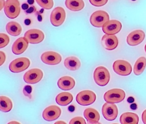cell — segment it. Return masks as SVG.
I'll return each mask as SVG.
<instances>
[{
  "label": "cell",
  "instance_id": "obj_30",
  "mask_svg": "<svg viewBox=\"0 0 146 124\" xmlns=\"http://www.w3.org/2000/svg\"><path fill=\"white\" fill-rule=\"evenodd\" d=\"M108 0H89L90 3L94 6L100 7L105 5Z\"/></svg>",
  "mask_w": 146,
  "mask_h": 124
},
{
  "label": "cell",
  "instance_id": "obj_14",
  "mask_svg": "<svg viewBox=\"0 0 146 124\" xmlns=\"http://www.w3.org/2000/svg\"><path fill=\"white\" fill-rule=\"evenodd\" d=\"M145 33L141 29H137L130 32L126 39L127 43L130 46H136L141 44L145 39Z\"/></svg>",
  "mask_w": 146,
  "mask_h": 124
},
{
  "label": "cell",
  "instance_id": "obj_36",
  "mask_svg": "<svg viewBox=\"0 0 146 124\" xmlns=\"http://www.w3.org/2000/svg\"><path fill=\"white\" fill-rule=\"evenodd\" d=\"M29 7V5H28V3H23V4L22 5V8L24 10H25V11H26Z\"/></svg>",
  "mask_w": 146,
  "mask_h": 124
},
{
  "label": "cell",
  "instance_id": "obj_22",
  "mask_svg": "<svg viewBox=\"0 0 146 124\" xmlns=\"http://www.w3.org/2000/svg\"><path fill=\"white\" fill-rule=\"evenodd\" d=\"M6 29L7 33L13 36H19L22 31L21 25L19 23L14 21L10 22L6 25Z\"/></svg>",
  "mask_w": 146,
  "mask_h": 124
},
{
  "label": "cell",
  "instance_id": "obj_20",
  "mask_svg": "<svg viewBox=\"0 0 146 124\" xmlns=\"http://www.w3.org/2000/svg\"><path fill=\"white\" fill-rule=\"evenodd\" d=\"M64 64L65 67L71 71L77 70L81 67V62L80 60L74 56H71L66 58L64 60Z\"/></svg>",
  "mask_w": 146,
  "mask_h": 124
},
{
  "label": "cell",
  "instance_id": "obj_32",
  "mask_svg": "<svg viewBox=\"0 0 146 124\" xmlns=\"http://www.w3.org/2000/svg\"><path fill=\"white\" fill-rule=\"evenodd\" d=\"M36 11V8L34 6H31L26 11H25V13L28 14H31L34 13Z\"/></svg>",
  "mask_w": 146,
  "mask_h": 124
},
{
  "label": "cell",
  "instance_id": "obj_10",
  "mask_svg": "<svg viewBox=\"0 0 146 124\" xmlns=\"http://www.w3.org/2000/svg\"><path fill=\"white\" fill-rule=\"evenodd\" d=\"M25 38L31 44H38L41 43L45 38L44 33L38 29H31L25 34Z\"/></svg>",
  "mask_w": 146,
  "mask_h": 124
},
{
  "label": "cell",
  "instance_id": "obj_27",
  "mask_svg": "<svg viewBox=\"0 0 146 124\" xmlns=\"http://www.w3.org/2000/svg\"><path fill=\"white\" fill-rule=\"evenodd\" d=\"M36 1L40 7L46 10L52 9L54 6L53 0H36Z\"/></svg>",
  "mask_w": 146,
  "mask_h": 124
},
{
  "label": "cell",
  "instance_id": "obj_8",
  "mask_svg": "<svg viewBox=\"0 0 146 124\" xmlns=\"http://www.w3.org/2000/svg\"><path fill=\"white\" fill-rule=\"evenodd\" d=\"M113 69L117 74L121 76H127L132 72V67L130 64L125 60H119L114 62Z\"/></svg>",
  "mask_w": 146,
  "mask_h": 124
},
{
  "label": "cell",
  "instance_id": "obj_37",
  "mask_svg": "<svg viewBox=\"0 0 146 124\" xmlns=\"http://www.w3.org/2000/svg\"><path fill=\"white\" fill-rule=\"evenodd\" d=\"M66 124V122H64V121H56V123H55V124Z\"/></svg>",
  "mask_w": 146,
  "mask_h": 124
},
{
  "label": "cell",
  "instance_id": "obj_31",
  "mask_svg": "<svg viewBox=\"0 0 146 124\" xmlns=\"http://www.w3.org/2000/svg\"><path fill=\"white\" fill-rule=\"evenodd\" d=\"M70 124H86V121L82 117H75L70 121Z\"/></svg>",
  "mask_w": 146,
  "mask_h": 124
},
{
  "label": "cell",
  "instance_id": "obj_26",
  "mask_svg": "<svg viewBox=\"0 0 146 124\" xmlns=\"http://www.w3.org/2000/svg\"><path fill=\"white\" fill-rule=\"evenodd\" d=\"M13 108V102L11 100L5 96L0 97V109L3 112H8Z\"/></svg>",
  "mask_w": 146,
  "mask_h": 124
},
{
  "label": "cell",
  "instance_id": "obj_4",
  "mask_svg": "<svg viewBox=\"0 0 146 124\" xmlns=\"http://www.w3.org/2000/svg\"><path fill=\"white\" fill-rule=\"evenodd\" d=\"M125 98V91L120 88H113L107 91L104 95V100L110 103H119Z\"/></svg>",
  "mask_w": 146,
  "mask_h": 124
},
{
  "label": "cell",
  "instance_id": "obj_2",
  "mask_svg": "<svg viewBox=\"0 0 146 124\" xmlns=\"http://www.w3.org/2000/svg\"><path fill=\"white\" fill-rule=\"evenodd\" d=\"M94 79L99 86H105L110 80V74L108 69L104 66H98L94 72Z\"/></svg>",
  "mask_w": 146,
  "mask_h": 124
},
{
  "label": "cell",
  "instance_id": "obj_33",
  "mask_svg": "<svg viewBox=\"0 0 146 124\" xmlns=\"http://www.w3.org/2000/svg\"><path fill=\"white\" fill-rule=\"evenodd\" d=\"M0 57H1V62H0V65H2L3 63L6 60V55L4 52L1 51L0 52Z\"/></svg>",
  "mask_w": 146,
  "mask_h": 124
},
{
  "label": "cell",
  "instance_id": "obj_16",
  "mask_svg": "<svg viewBox=\"0 0 146 124\" xmlns=\"http://www.w3.org/2000/svg\"><path fill=\"white\" fill-rule=\"evenodd\" d=\"M102 44L106 50H112L118 46L119 40L115 35L105 34L102 38Z\"/></svg>",
  "mask_w": 146,
  "mask_h": 124
},
{
  "label": "cell",
  "instance_id": "obj_9",
  "mask_svg": "<svg viewBox=\"0 0 146 124\" xmlns=\"http://www.w3.org/2000/svg\"><path fill=\"white\" fill-rule=\"evenodd\" d=\"M66 13L64 8L62 7H55L50 15V22L54 26L58 27L65 21Z\"/></svg>",
  "mask_w": 146,
  "mask_h": 124
},
{
  "label": "cell",
  "instance_id": "obj_40",
  "mask_svg": "<svg viewBox=\"0 0 146 124\" xmlns=\"http://www.w3.org/2000/svg\"><path fill=\"white\" fill-rule=\"evenodd\" d=\"M145 52H146V46H145Z\"/></svg>",
  "mask_w": 146,
  "mask_h": 124
},
{
  "label": "cell",
  "instance_id": "obj_24",
  "mask_svg": "<svg viewBox=\"0 0 146 124\" xmlns=\"http://www.w3.org/2000/svg\"><path fill=\"white\" fill-rule=\"evenodd\" d=\"M66 6L73 11H78L85 7V2L83 0H66Z\"/></svg>",
  "mask_w": 146,
  "mask_h": 124
},
{
  "label": "cell",
  "instance_id": "obj_5",
  "mask_svg": "<svg viewBox=\"0 0 146 124\" xmlns=\"http://www.w3.org/2000/svg\"><path fill=\"white\" fill-rule=\"evenodd\" d=\"M110 21L108 14L103 10H98L92 14L90 18V22L95 27H102L107 22Z\"/></svg>",
  "mask_w": 146,
  "mask_h": 124
},
{
  "label": "cell",
  "instance_id": "obj_6",
  "mask_svg": "<svg viewBox=\"0 0 146 124\" xmlns=\"http://www.w3.org/2000/svg\"><path fill=\"white\" fill-rule=\"evenodd\" d=\"M97 98L96 94L90 90H84L76 96V101L81 105L87 106L93 104Z\"/></svg>",
  "mask_w": 146,
  "mask_h": 124
},
{
  "label": "cell",
  "instance_id": "obj_18",
  "mask_svg": "<svg viewBox=\"0 0 146 124\" xmlns=\"http://www.w3.org/2000/svg\"><path fill=\"white\" fill-rule=\"evenodd\" d=\"M75 84L74 79L70 76H62L58 81V86L60 89L64 91L72 90L75 86Z\"/></svg>",
  "mask_w": 146,
  "mask_h": 124
},
{
  "label": "cell",
  "instance_id": "obj_1",
  "mask_svg": "<svg viewBox=\"0 0 146 124\" xmlns=\"http://www.w3.org/2000/svg\"><path fill=\"white\" fill-rule=\"evenodd\" d=\"M21 7L19 0H6L4 7L5 13L9 18L15 19L21 13Z\"/></svg>",
  "mask_w": 146,
  "mask_h": 124
},
{
  "label": "cell",
  "instance_id": "obj_7",
  "mask_svg": "<svg viewBox=\"0 0 146 124\" xmlns=\"http://www.w3.org/2000/svg\"><path fill=\"white\" fill-rule=\"evenodd\" d=\"M102 112L104 119L108 121L115 120L118 116V108L115 103L106 102L102 107Z\"/></svg>",
  "mask_w": 146,
  "mask_h": 124
},
{
  "label": "cell",
  "instance_id": "obj_3",
  "mask_svg": "<svg viewBox=\"0 0 146 124\" xmlns=\"http://www.w3.org/2000/svg\"><path fill=\"white\" fill-rule=\"evenodd\" d=\"M30 64L31 61L28 58H18L11 62L9 65V69L13 73H19L27 69Z\"/></svg>",
  "mask_w": 146,
  "mask_h": 124
},
{
  "label": "cell",
  "instance_id": "obj_35",
  "mask_svg": "<svg viewBox=\"0 0 146 124\" xmlns=\"http://www.w3.org/2000/svg\"><path fill=\"white\" fill-rule=\"evenodd\" d=\"M0 5H1V7H0V10H1L2 9V8L3 7H5V4H6V1L5 0H1L0 1Z\"/></svg>",
  "mask_w": 146,
  "mask_h": 124
},
{
  "label": "cell",
  "instance_id": "obj_21",
  "mask_svg": "<svg viewBox=\"0 0 146 124\" xmlns=\"http://www.w3.org/2000/svg\"><path fill=\"white\" fill-rule=\"evenodd\" d=\"M121 124H137L139 122L138 116L132 112L123 113L120 119Z\"/></svg>",
  "mask_w": 146,
  "mask_h": 124
},
{
  "label": "cell",
  "instance_id": "obj_12",
  "mask_svg": "<svg viewBox=\"0 0 146 124\" xmlns=\"http://www.w3.org/2000/svg\"><path fill=\"white\" fill-rule=\"evenodd\" d=\"M42 71L37 68L32 69L27 72L24 75V80L29 84H36L39 82L43 78Z\"/></svg>",
  "mask_w": 146,
  "mask_h": 124
},
{
  "label": "cell",
  "instance_id": "obj_28",
  "mask_svg": "<svg viewBox=\"0 0 146 124\" xmlns=\"http://www.w3.org/2000/svg\"><path fill=\"white\" fill-rule=\"evenodd\" d=\"M10 42V38L7 35L4 33L0 34V48H3L7 46Z\"/></svg>",
  "mask_w": 146,
  "mask_h": 124
},
{
  "label": "cell",
  "instance_id": "obj_25",
  "mask_svg": "<svg viewBox=\"0 0 146 124\" xmlns=\"http://www.w3.org/2000/svg\"><path fill=\"white\" fill-rule=\"evenodd\" d=\"M146 58L141 57L139 58L135 63L134 66V73L136 75L141 74L146 69Z\"/></svg>",
  "mask_w": 146,
  "mask_h": 124
},
{
  "label": "cell",
  "instance_id": "obj_23",
  "mask_svg": "<svg viewBox=\"0 0 146 124\" xmlns=\"http://www.w3.org/2000/svg\"><path fill=\"white\" fill-rule=\"evenodd\" d=\"M72 95L68 92H63L59 94L56 97V102L61 106H66L73 100Z\"/></svg>",
  "mask_w": 146,
  "mask_h": 124
},
{
  "label": "cell",
  "instance_id": "obj_11",
  "mask_svg": "<svg viewBox=\"0 0 146 124\" xmlns=\"http://www.w3.org/2000/svg\"><path fill=\"white\" fill-rule=\"evenodd\" d=\"M41 61L45 64L56 65L60 63L62 57L60 54L54 51H47L42 54Z\"/></svg>",
  "mask_w": 146,
  "mask_h": 124
},
{
  "label": "cell",
  "instance_id": "obj_17",
  "mask_svg": "<svg viewBox=\"0 0 146 124\" xmlns=\"http://www.w3.org/2000/svg\"><path fill=\"white\" fill-rule=\"evenodd\" d=\"M29 42L25 38L22 37L15 41L12 46V52L14 54L19 55L24 53L28 47Z\"/></svg>",
  "mask_w": 146,
  "mask_h": 124
},
{
  "label": "cell",
  "instance_id": "obj_39",
  "mask_svg": "<svg viewBox=\"0 0 146 124\" xmlns=\"http://www.w3.org/2000/svg\"><path fill=\"white\" fill-rule=\"evenodd\" d=\"M8 124H20L19 122H17V121H11L10 123H9Z\"/></svg>",
  "mask_w": 146,
  "mask_h": 124
},
{
  "label": "cell",
  "instance_id": "obj_34",
  "mask_svg": "<svg viewBox=\"0 0 146 124\" xmlns=\"http://www.w3.org/2000/svg\"><path fill=\"white\" fill-rule=\"evenodd\" d=\"M142 118L143 123L145 124H146V109L143 112Z\"/></svg>",
  "mask_w": 146,
  "mask_h": 124
},
{
  "label": "cell",
  "instance_id": "obj_29",
  "mask_svg": "<svg viewBox=\"0 0 146 124\" xmlns=\"http://www.w3.org/2000/svg\"><path fill=\"white\" fill-rule=\"evenodd\" d=\"M32 90V86H31V85H25L23 88V92L25 97H28L29 99H31Z\"/></svg>",
  "mask_w": 146,
  "mask_h": 124
},
{
  "label": "cell",
  "instance_id": "obj_38",
  "mask_svg": "<svg viewBox=\"0 0 146 124\" xmlns=\"http://www.w3.org/2000/svg\"><path fill=\"white\" fill-rule=\"evenodd\" d=\"M28 2L31 5H32L34 3V1L33 0H28Z\"/></svg>",
  "mask_w": 146,
  "mask_h": 124
},
{
  "label": "cell",
  "instance_id": "obj_13",
  "mask_svg": "<svg viewBox=\"0 0 146 124\" xmlns=\"http://www.w3.org/2000/svg\"><path fill=\"white\" fill-rule=\"evenodd\" d=\"M61 113V109L59 107L51 105L44 109L42 113V117L47 121H52L58 119L60 117Z\"/></svg>",
  "mask_w": 146,
  "mask_h": 124
},
{
  "label": "cell",
  "instance_id": "obj_15",
  "mask_svg": "<svg viewBox=\"0 0 146 124\" xmlns=\"http://www.w3.org/2000/svg\"><path fill=\"white\" fill-rule=\"evenodd\" d=\"M121 28V23L117 20H110L102 27L103 32L107 35H115L119 33Z\"/></svg>",
  "mask_w": 146,
  "mask_h": 124
},
{
  "label": "cell",
  "instance_id": "obj_19",
  "mask_svg": "<svg viewBox=\"0 0 146 124\" xmlns=\"http://www.w3.org/2000/svg\"><path fill=\"white\" fill-rule=\"evenodd\" d=\"M84 115L89 124L99 123L100 115L96 109L92 108H86L84 112Z\"/></svg>",
  "mask_w": 146,
  "mask_h": 124
}]
</instances>
